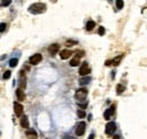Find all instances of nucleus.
Wrapping results in <instances>:
<instances>
[{
	"mask_svg": "<svg viewBox=\"0 0 147 139\" xmlns=\"http://www.w3.org/2000/svg\"><path fill=\"white\" fill-rule=\"evenodd\" d=\"M26 136L28 139H36L37 138V133H36L35 130H33V129H28L26 131Z\"/></svg>",
	"mask_w": 147,
	"mask_h": 139,
	"instance_id": "nucleus-13",
	"label": "nucleus"
},
{
	"mask_svg": "<svg viewBox=\"0 0 147 139\" xmlns=\"http://www.w3.org/2000/svg\"><path fill=\"white\" fill-rule=\"evenodd\" d=\"M114 113V105H111L110 107H109L106 111L104 112V119L105 120H109L110 118H111V115Z\"/></svg>",
	"mask_w": 147,
	"mask_h": 139,
	"instance_id": "nucleus-10",
	"label": "nucleus"
},
{
	"mask_svg": "<svg viewBox=\"0 0 147 139\" xmlns=\"http://www.w3.org/2000/svg\"><path fill=\"white\" fill-rule=\"evenodd\" d=\"M94 137H95L94 133H91V135H89V137H88V139H94Z\"/></svg>",
	"mask_w": 147,
	"mask_h": 139,
	"instance_id": "nucleus-27",
	"label": "nucleus"
},
{
	"mask_svg": "<svg viewBox=\"0 0 147 139\" xmlns=\"http://www.w3.org/2000/svg\"><path fill=\"white\" fill-rule=\"evenodd\" d=\"M7 28V25L5 23H1L0 24V32H5Z\"/></svg>",
	"mask_w": 147,
	"mask_h": 139,
	"instance_id": "nucleus-24",
	"label": "nucleus"
},
{
	"mask_svg": "<svg viewBox=\"0 0 147 139\" xmlns=\"http://www.w3.org/2000/svg\"><path fill=\"white\" fill-rule=\"evenodd\" d=\"M124 90V87L122 86V85H118L117 86V92H118V94H121V93Z\"/></svg>",
	"mask_w": 147,
	"mask_h": 139,
	"instance_id": "nucleus-21",
	"label": "nucleus"
},
{
	"mask_svg": "<svg viewBox=\"0 0 147 139\" xmlns=\"http://www.w3.org/2000/svg\"><path fill=\"white\" fill-rule=\"evenodd\" d=\"M110 65H111V61H110V60H108V61L105 62V66H110Z\"/></svg>",
	"mask_w": 147,
	"mask_h": 139,
	"instance_id": "nucleus-28",
	"label": "nucleus"
},
{
	"mask_svg": "<svg viewBox=\"0 0 147 139\" xmlns=\"http://www.w3.org/2000/svg\"><path fill=\"white\" fill-rule=\"evenodd\" d=\"M89 82H91V77H85V78H82V79L79 80V84H80L82 86H84V85L88 84Z\"/></svg>",
	"mask_w": 147,
	"mask_h": 139,
	"instance_id": "nucleus-16",
	"label": "nucleus"
},
{
	"mask_svg": "<svg viewBox=\"0 0 147 139\" xmlns=\"http://www.w3.org/2000/svg\"><path fill=\"white\" fill-rule=\"evenodd\" d=\"M91 71V69H89V67H88L87 62H84L80 66V69H79V74L82 75V76H86L88 73Z\"/></svg>",
	"mask_w": 147,
	"mask_h": 139,
	"instance_id": "nucleus-7",
	"label": "nucleus"
},
{
	"mask_svg": "<svg viewBox=\"0 0 147 139\" xmlns=\"http://www.w3.org/2000/svg\"><path fill=\"white\" fill-rule=\"evenodd\" d=\"M115 5H117L118 9H122L123 8V0H117L115 1Z\"/></svg>",
	"mask_w": 147,
	"mask_h": 139,
	"instance_id": "nucleus-19",
	"label": "nucleus"
},
{
	"mask_svg": "<svg viewBox=\"0 0 147 139\" xmlns=\"http://www.w3.org/2000/svg\"><path fill=\"white\" fill-rule=\"evenodd\" d=\"M17 63H18V59H16V58H14V59H11L9 61V66L11 67V68H14V67L17 66Z\"/></svg>",
	"mask_w": 147,
	"mask_h": 139,
	"instance_id": "nucleus-18",
	"label": "nucleus"
},
{
	"mask_svg": "<svg viewBox=\"0 0 147 139\" xmlns=\"http://www.w3.org/2000/svg\"><path fill=\"white\" fill-rule=\"evenodd\" d=\"M105 33V30H104V27H100V28H98V34H100V35H103V34Z\"/></svg>",
	"mask_w": 147,
	"mask_h": 139,
	"instance_id": "nucleus-25",
	"label": "nucleus"
},
{
	"mask_svg": "<svg viewBox=\"0 0 147 139\" xmlns=\"http://www.w3.org/2000/svg\"><path fill=\"white\" fill-rule=\"evenodd\" d=\"M71 54H72V52L70 50H62L61 52H60V58L62 60H66V59H68Z\"/></svg>",
	"mask_w": 147,
	"mask_h": 139,
	"instance_id": "nucleus-11",
	"label": "nucleus"
},
{
	"mask_svg": "<svg viewBox=\"0 0 147 139\" xmlns=\"http://www.w3.org/2000/svg\"><path fill=\"white\" fill-rule=\"evenodd\" d=\"M115 129H117V126H115L114 122H109L106 126H105V133L108 135V136H111V135H113L115 131Z\"/></svg>",
	"mask_w": 147,
	"mask_h": 139,
	"instance_id": "nucleus-3",
	"label": "nucleus"
},
{
	"mask_svg": "<svg viewBox=\"0 0 147 139\" xmlns=\"http://www.w3.org/2000/svg\"><path fill=\"white\" fill-rule=\"evenodd\" d=\"M10 3H11V0H2L1 5H2V6H5V7H7V6H9Z\"/></svg>",
	"mask_w": 147,
	"mask_h": 139,
	"instance_id": "nucleus-23",
	"label": "nucleus"
},
{
	"mask_svg": "<svg viewBox=\"0 0 147 139\" xmlns=\"http://www.w3.org/2000/svg\"><path fill=\"white\" fill-rule=\"evenodd\" d=\"M41 61H42V56H41L40 53L33 54V56L29 58V62H31V65H33V66H36V65H39Z\"/></svg>",
	"mask_w": 147,
	"mask_h": 139,
	"instance_id": "nucleus-5",
	"label": "nucleus"
},
{
	"mask_svg": "<svg viewBox=\"0 0 147 139\" xmlns=\"http://www.w3.org/2000/svg\"><path fill=\"white\" fill-rule=\"evenodd\" d=\"M45 10H46V6L42 2L33 3V5H31L28 7V11L31 14H34V15H36V14H43Z\"/></svg>",
	"mask_w": 147,
	"mask_h": 139,
	"instance_id": "nucleus-1",
	"label": "nucleus"
},
{
	"mask_svg": "<svg viewBox=\"0 0 147 139\" xmlns=\"http://www.w3.org/2000/svg\"><path fill=\"white\" fill-rule=\"evenodd\" d=\"M87 93L88 92H87L86 88H79L75 94V98L78 99V102H80V101H85L86 96H87Z\"/></svg>",
	"mask_w": 147,
	"mask_h": 139,
	"instance_id": "nucleus-2",
	"label": "nucleus"
},
{
	"mask_svg": "<svg viewBox=\"0 0 147 139\" xmlns=\"http://www.w3.org/2000/svg\"><path fill=\"white\" fill-rule=\"evenodd\" d=\"M20 126L23 127V128H25V129H28L29 122H28V119H27L26 115H24L20 118Z\"/></svg>",
	"mask_w": 147,
	"mask_h": 139,
	"instance_id": "nucleus-12",
	"label": "nucleus"
},
{
	"mask_svg": "<svg viewBox=\"0 0 147 139\" xmlns=\"http://www.w3.org/2000/svg\"><path fill=\"white\" fill-rule=\"evenodd\" d=\"M77 115H78L79 118H85L86 113H85V111H83V110H78V111H77Z\"/></svg>",
	"mask_w": 147,
	"mask_h": 139,
	"instance_id": "nucleus-20",
	"label": "nucleus"
},
{
	"mask_svg": "<svg viewBox=\"0 0 147 139\" xmlns=\"http://www.w3.org/2000/svg\"><path fill=\"white\" fill-rule=\"evenodd\" d=\"M78 106H79V107H82V109H85V107H87V103H84V104L78 103Z\"/></svg>",
	"mask_w": 147,
	"mask_h": 139,
	"instance_id": "nucleus-26",
	"label": "nucleus"
},
{
	"mask_svg": "<svg viewBox=\"0 0 147 139\" xmlns=\"http://www.w3.org/2000/svg\"><path fill=\"white\" fill-rule=\"evenodd\" d=\"M94 27H95V22H93V20H89V22H87V24H86V30H87V31H92Z\"/></svg>",
	"mask_w": 147,
	"mask_h": 139,
	"instance_id": "nucleus-15",
	"label": "nucleus"
},
{
	"mask_svg": "<svg viewBox=\"0 0 147 139\" xmlns=\"http://www.w3.org/2000/svg\"><path fill=\"white\" fill-rule=\"evenodd\" d=\"M10 75H11V73H10L9 70H7V71H5V74H3V78H5V79H9Z\"/></svg>",
	"mask_w": 147,
	"mask_h": 139,
	"instance_id": "nucleus-22",
	"label": "nucleus"
},
{
	"mask_svg": "<svg viewBox=\"0 0 147 139\" xmlns=\"http://www.w3.org/2000/svg\"><path fill=\"white\" fill-rule=\"evenodd\" d=\"M85 129H86V123L84 122V121H82V122L78 123V126H77V128H76V135L77 136H83L84 133H85Z\"/></svg>",
	"mask_w": 147,
	"mask_h": 139,
	"instance_id": "nucleus-4",
	"label": "nucleus"
},
{
	"mask_svg": "<svg viewBox=\"0 0 147 139\" xmlns=\"http://www.w3.org/2000/svg\"><path fill=\"white\" fill-rule=\"evenodd\" d=\"M59 49H60V45L57 43L54 44H51V45L49 46V52L51 56H54V54H57V52L59 51Z\"/></svg>",
	"mask_w": 147,
	"mask_h": 139,
	"instance_id": "nucleus-8",
	"label": "nucleus"
},
{
	"mask_svg": "<svg viewBox=\"0 0 147 139\" xmlns=\"http://www.w3.org/2000/svg\"><path fill=\"white\" fill-rule=\"evenodd\" d=\"M80 63V61H79V58H74V59L70 61V66L71 67H77Z\"/></svg>",
	"mask_w": 147,
	"mask_h": 139,
	"instance_id": "nucleus-17",
	"label": "nucleus"
},
{
	"mask_svg": "<svg viewBox=\"0 0 147 139\" xmlns=\"http://www.w3.org/2000/svg\"><path fill=\"white\" fill-rule=\"evenodd\" d=\"M123 58V54H120V56H118V57H115L114 59L111 61V63H113L114 66H118L119 63H120V61H121V59Z\"/></svg>",
	"mask_w": 147,
	"mask_h": 139,
	"instance_id": "nucleus-14",
	"label": "nucleus"
},
{
	"mask_svg": "<svg viewBox=\"0 0 147 139\" xmlns=\"http://www.w3.org/2000/svg\"><path fill=\"white\" fill-rule=\"evenodd\" d=\"M16 96H17V99L20 101V102L25 101V98H26V95H25V93H24V90L22 88H18L16 90Z\"/></svg>",
	"mask_w": 147,
	"mask_h": 139,
	"instance_id": "nucleus-9",
	"label": "nucleus"
},
{
	"mask_svg": "<svg viewBox=\"0 0 147 139\" xmlns=\"http://www.w3.org/2000/svg\"><path fill=\"white\" fill-rule=\"evenodd\" d=\"M114 139H119V137H118V136H115V137H114Z\"/></svg>",
	"mask_w": 147,
	"mask_h": 139,
	"instance_id": "nucleus-29",
	"label": "nucleus"
},
{
	"mask_svg": "<svg viewBox=\"0 0 147 139\" xmlns=\"http://www.w3.org/2000/svg\"><path fill=\"white\" fill-rule=\"evenodd\" d=\"M23 105L20 104V103L18 102H15L14 103V111H15V113H16L17 116H20L22 114H23Z\"/></svg>",
	"mask_w": 147,
	"mask_h": 139,
	"instance_id": "nucleus-6",
	"label": "nucleus"
}]
</instances>
